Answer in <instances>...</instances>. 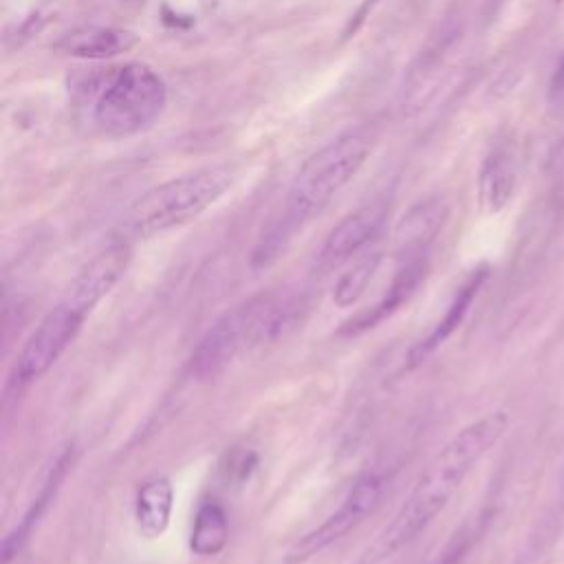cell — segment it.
Instances as JSON below:
<instances>
[{
  "instance_id": "cell-10",
  "label": "cell",
  "mask_w": 564,
  "mask_h": 564,
  "mask_svg": "<svg viewBox=\"0 0 564 564\" xmlns=\"http://www.w3.org/2000/svg\"><path fill=\"white\" fill-rule=\"evenodd\" d=\"M450 219V203L443 197H430L412 205L395 227V247L401 258L426 256Z\"/></svg>"
},
{
  "instance_id": "cell-19",
  "label": "cell",
  "mask_w": 564,
  "mask_h": 564,
  "mask_svg": "<svg viewBox=\"0 0 564 564\" xmlns=\"http://www.w3.org/2000/svg\"><path fill=\"white\" fill-rule=\"evenodd\" d=\"M551 97L556 104H564V58L560 60L558 69L551 78Z\"/></svg>"
},
{
  "instance_id": "cell-18",
  "label": "cell",
  "mask_w": 564,
  "mask_h": 564,
  "mask_svg": "<svg viewBox=\"0 0 564 564\" xmlns=\"http://www.w3.org/2000/svg\"><path fill=\"white\" fill-rule=\"evenodd\" d=\"M258 463L256 452L245 448H234L232 454H227V463L223 465L227 483H243L249 479Z\"/></svg>"
},
{
  "instance_id": "cell-5",
  "label": "cell",
  "mask_w": 564,
  "mask_h": 564,
  "mask_svg": "<svg viewBox=\"0 0 564 564\" xmlns=\"http://www.w3.org/2000/svg\"><path fill=\"white\" fill-rule=\"evenodd\" d=\"M166 104L168 89L161 75L146 64L130 62L111 75L97 97L93 119L108 137H133L153 126Z\"/></svg>"
},
{
  "instance_id": "cell-7",
  "label": "cell",
  "mask_w": 564,
  "mask_h": 564,
  "mask_svg": "<svg viewBox=\"0 0 564 564\" xmlns=\"http://www.w3.org/2000/svg\"><path fill=\"white\" fill-rule=\"evenodd\" d=\"M384 479L377 472H366L353 483L349 494L344 496L340 507L324 520L320 527L302 536L287 553V564L307 562L318 556L324 549H329L335 542L349 536L353 529L360 527L364 520L377 512L379 503L384 498Z\"/></svg>"
},
{
  "instance_id": "cell-11",
  "label": "cell",
  "mask_w": 564,
  "mask_h": 564,
  "mask_svg": "<svg viewBox=\"0 0 564 564\" xmlns=\"http://www.w3.org/2000/svg\"><path fill=\"white\" fill-rule=\"evenodd\" d=\"M423 276H426V256L404 258V263H401L393 282H390V287L386 289L384 298L379 300L377 305L357 313L355 318L344 324L340 333L351 338V335H360L364 331L375 329L379 322H384L388 316H393V313L404 305L412 294H415V289L419 287Z\"/></svg>"
},
{
  "instance_id": "cell-14",
  "label": "cell",
  "mask_w": 564,
  "mask_h": 564,
  "mask_svg": "<svg viewBox=\"0 0 564 564\" xmlns=\"http://www.w3.org/2000/svg\"><path fill=\"white\" fill-rule=\"evenodd\" d=\"M518 183L516 157L507 146L494 148L479 172V205L485 214H498L514 199Z\"/></svg>"
},
{
  "instance_id": "cell-1",
  "label": "cell",
  "mask_w": 564,
  "mask_h": 564,
  "mask_svg": "<svg viewBox=\"0 0 564 564\" xmlns=\"http://www.w3.org/2000/svg\"><path fill=\"white\" fill-rule=\"evenodd\" d=\"M509 426L507 410H492L461 428L426 465L406 501L366 549L362 564H379L412 545L448 507L485 454L507 435Z\"/></svg>"
},
{
  "instance_id": "cell-13",
  "label": "cell",
  "mask_w": 564,
  "mask_h": 564,
  "mask_svg": "<svg viewBox=\"0 0 564 564\" xmlns=\"http://www.w3.org/2000/svg\"><path fill=\"white\" fill-rule=\"evenodd\" d=\"M137 45V38L124 29L115 27H78L64 34L56 49L64 56L84 58V60H106L126 53Z\"/></svg>"
},
{
  "instance_id": "cell-16",
  "label": "cell",
  "mask_w": 564,
  "mask_h": 564,
  "mask_svg": "<svg viewBox=\"0 0 564 564\" xmlns=\"http://www.w3.org/2000/svg\"><path fill=\"white\" fill-rule=\"evenodd\" d=\"M227 540H230V520L225 507L216 501H205L194 516L190 549L201 558H210L225 549Z\"/></svg>"
},
{
  "instance_id": "cell-6",
  "label": "cell",
  "mask_w": 564,
  "mask_h": 564,
  "mask_svg": "<svg viewBox=\"0 0 564 564\" xmlns=\"http://www.w3.org/2000/svg\"><path fill=\"white\" fill-rule=\"evenodd\" d=\"M89 316V311L64 296L58 305L40 320L36 331L31 333L29 340L25 342L23 351L18 353L12 371V384L25 388L38 382L42 375H47L53 364L60 360L62 353L69 349L71 342L78 338L82 324Z\"/></svg>"
},
{
  "instance_id": "cell-8",
  "label": "cell",
  "mask_w": 564,
  "mask_h": 564,
  "mask_svg": "<svg viewBox=\"0 0 564 564\" xmlns=\"http://www.w3.org/2000/svg\"><path fill=\"white\" fill-rule=\"evenodd\" d=\"M130 258H133V249H130L126 241L108 243L102 252H97L89 263L78 271V276L73 278L67 291V298L93 313V309L100 305L117 287V282L124 278Z\"/></svg>"
},
{
  "instance_id": "cell-12",
  "label": "cell",
  "mask_w": 564,
  "mask_h": 564,
  "mask_svg": "<svg viewBox=\"0 0 564 564\" xmlns=\"http://www.w3.org/2000/svg\"><path fill=\"white\" fill-rule=\"evenodd\" d=\"M485 278H487L485 269L472 271V276L457 289V294H454L446 313H443V318L435 324V329H432L426 338L419 340L410 349L408 360H406V371H412V368L421 366L432 353L439 349V346H443L448 338H452V333L461 327L465 316H468L472 302L476 296H479Z\"/></svg>"
},
{
  "instance_id": "cell-4",
  "label": "cell",
  "mask_w": 564,
  "mask_h": 564,
  "mask_svg": "<svg viewBox=\"0 0 564 564\" xmlns=\"http://www.w3.org/2000/svg\"><path fill=\"white\" fill-rule=\"evenodd\" d=\"M236 172L219 164L199 168L148 190L130 205L124 230L133 238H153L188 225L232 188Z\"/></svg>"
},
{
  "instance_id": "cell-17",
  "label": "cell",
  "mask_w": 564,
  "mask_h": 564,
  "mask_svg": "<svg viewBox=\"0 0 564 564\" xmlns=\"http://www.w3.org/2000/svg\"><path fill=\"white\" fill-rule=\"evenodd\" d=\"M379 265H382V254H368L362 260H357V263L346 271L333 289L335 305L342 309L353 307L355 302L366 294V289L368 285H371V280L375 278Z\"/></svg>"
},
{
  "instance_id": "cell-2",
  "label": "cell",
  "mask_w": 564,
  "mask_h": 564,
  "mask_svg": "<svg viewBox=\"0 0 564 564\" xmlns=\"http://www.w3.org/2000/svg\"><path fill=\"white\" fill-rule=\"evenodd\" d=\"M375 146V135L368 128H355L329 141L316 155H311L291 183L285 201V214L278 230L265 238L254 256L256 265H267L276 258L282 243L289 241L298 227L320 214L340 194L366 164Z\"/></svg>"
},
{
  "instance_id": "cell-9",
  "label": "cell",
  "mask_w": 564,
  "mask_h": 564,
  "mask_svg": "<svg viewBox=\"0 0 564 564\" xmlns=\"http://www.w3.org/2000/svg\"><path fill=\"white\" fill-rule=\"evenodd\" d=\"M386 221V205L384 203H366L355 212L346 214L344 219L329 232L327 241L320 249V265L335 267L344 260L353 258L362 252L366 245H371L377 234L382 232Z\"/></svg>"
},
{
  "instance_id": "cell-3",
  "label": "cell",
  "mask_w": 564,
  "mask_h": 564,
  "mask_svg": "<svg viewBox=\"0 0 564 564\" xmlns=\"http://www.w3.org/2000/svg\"><path fill=\"white\" fill-rule=\"evenodd\" d=\"M302 300L287 294H258L230 309L205 331L190 357V373L210 379L254 346L278 340L294 329Z\"/></svg>"
},
{
  "instance_id": "cell-15",
  "label": "cell",
  "mask_w": 564,
  "mask_h": 564,
  "mask_svg": "<svg viewBox=\"0 0 564 564\" xmlns=\"http://www.w3.org/2000/svg\"><path fill=\"white\" fill-rule=\"evenodd\" d=\"M175 507V490L166 476H150L135 496V523L141 538L157 540L166 534Z\"/></svg>"
}]
</instances>
